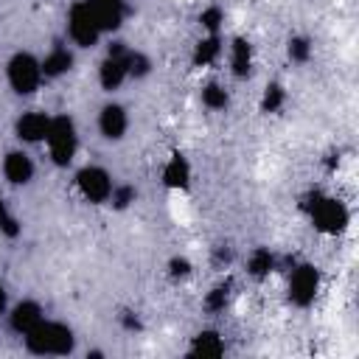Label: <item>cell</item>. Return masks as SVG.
<instances>
[{"label": "cell", "instance_id": "27", "mask_svg": "<svg viewBox=\"0 0 359 359\" xmlns=\"http://www.w3.org/2000/svg\"><path fill=\"white\" fill-rule=\"evenodd\" d=\"M165 272H168V278L177 283V280H185V278L194 275V264H191V258H185V255H171L168 264H165Z\"/></svg>", "mask_w": 359, "mask_h": 359}, {"label": "cell", "instance_id": "7", "mask_svg": "<svg viewBox=\"0 0 359 359\" xmlns=\"http://www.w3.org/2000/svg\"><path fill=\"white\" fill-rule=\"evenodd\" d=\"M65 36L70 39V45L81 48V50H90L101 42V28L98 22L93 20V14L87 11V6L81 0H76L70 8H67V17H65Z\"/></svg>", "mask_w": 359, "mask_h": 359}, {"label": "cell", "instance_id": "21", "mask_svg": "<svg viewBox=\"0 0 359 359\" xmlns=\"http://www.w3.org/2000/svg\"><path fill=\"white\" fill-rule=\"evenodd\" d=\"M230 294H233V280L224 278V280H219L216 286H210V289L205 292L202 309H205L208 314H222V311L227 309V303H230Z\"/></svg>", "mask_w": 359, "mask_h": 359}, {"label": "cell", "instance_id": "32", "mask_svg": "<svg viewBox=\"0 0 359 359\" xmlns=\"http://www.w3.org/2000/svg\"><path fill=\"white\" fill-rule=\"evenodd\" d=\"M107 353L104 351H98V348H93V351H87V359H104Z\"/></svg>", "mask_w": 359, "mask_h": 359}, {"label": "cell", "instance_id": "1", "mask_svg": "<svg viewBox=\"0 0 359 359\" xmlns=\"http://www.w3.org/2000/svg\"><path fill=\"white\" fill-rule=\"evenodd\" d=\"M297 208L309 216L311 227L323 236H342L348 227H351V208L339 199V196H331L320 188H309L300 199H297Z\"/></svg>", "mask_w": 359, "mask_h": 359}, {"label": "cell", "instance_id": "5", "mask_svg": "<svg viewBox=\"0 0 359 359\" xmlns=\"http://www.w3.org/2000/svg\"><path fill=\"white\" fill-rule=\"evenodd\" d=\"M323 272L311 261H294L289 266V280H286V300L294 309H311L317 294H320Z\"/></svg>", "mask_w": 359, "mask_h": 359}, {"label": "cell", "instance_id": "31", "mask_svg": "<svg viewBox=\"0 0 359 359\" xmlns=\"http://www.w3.org/2000/svg\"><path fill=\"white\" fill-rule=\"evenodd\" d=\"M8 311V292H6V283L0 280V317H6Z\"/></svg>", "mask_w": 359, "mask_h": 359}, {"label": "cell", "instance_id": "23", "mask_svg": "<svg viewBox=\"0 0 359 359\" xmlns=\"http://www.w3.org/2000/svg\"><path fill=\"white\" fill-rule=\"evenodd\" d=\"M151 70H154V62H151V56L146 50H137V48L126 50V73H129V79L143 81V79L151 76Z\"/></svg>", "mask_w": 359, "mask_h": 359}, {"label": "cell", "instance_id": "2", "mask_svg": "<svg viewBox=\"0 0 359 359\" xmlns=\"http://www.w3.org/2000/svg\"><path fill=\"white\" fill-rule=\"evenodd\" d=\"M22 345L31 356H70L76 351V331L62 320L42 317L22 337Z\"/></svg>", "mask_w": 359, "mask_h": 359}, {"label": "cell", "instance_id": "4", "mask_svg": "<svg viewBox=\"0 0 359 359\" xmlns=\"http://www.w3.org/2000/svg\"><path fill=\"white\" fill-rule=\"evenodd\" d=\"M42 65L39 56H34L31 50H14L6 62V84L11 87L14 95L28 98L42 87Z\"/></svg>", "mask_w": 359, "mask_h": 359}, {"label": "cell", "instance_id": "3", "mask_svg": "<svg viewBox=\"0 0 359 359\" xmlns=\"http://www.w3.org/2000/svg\"><path fill=\"white\" fill-rule=\"evenodd\" d=\"M45 146H48V157H50V163L56 168L73 165V160L79 154V126H76V118L67 115V112L53 115L48 137H45Z\"/></svg>", "mask_w": 359, "mask_h": 359}, {"label": "cell", "instance_id": "14", "mask_svg": "<svg viewBox=\"0 0 359 359\" xmlns=\"http://www.w3.org/2000/svg\"><path fill=\"white\" fill-rule=\"evenodd\" d=\"M230 76L236 81H247L252 79V70H255V50H252V42L247 36H233L230 45Z\"/></svg>", "mask_w": 359, "mask_h": 359}, {"label": "cell", "instance_id": "28", "mask_svg": "<svg viewBox=\"0 0 359 359\" xmlns=\"http://www.w3.org/2000/svg\"><path fill=\"white\" fill-rule=\"evenodd\" d=\"M233 261H236V250H233L230 244H216V247H210V264H213L216 269H227Z\"/></svg>", "mask_w": 359, "mask_h": 359}, {"label": "cell", "instance_id": "11", "mask_svg": "<svg viewBox=\"0 0 359 359\" xmlns=\"http://www.w3.org/2000/svg\"><path fill=\"white\" fill-rule=\"evenodd\" d=\"M129 132V112L123 104L118 101H107L101 109H98V135L107 140V143H118L123 140Z\"/></svg>", "mask_w": 359, "mask_h": 359}, {"label": "cell", "instance_id": "20", "mask_svg": "<svg viewBox=\"0 0 359 359\" xmlns=\"http://www.w3.org/2000/svg\"><path fill=\"white\" fill-rule=\"evenodd\" d=\"M199 101L210 112H224L230 107V90L222 81H208L199 87Z\"/></svg>", "mask_w": 359, "mask_h": 359}, {"label": "cell", "instance_id": "8", "mask_svg": "<svg viewBox=\"0 0 359 359\" xmlns=\"http://www.w3.org/2000/svg\"><path fill=\"white\" fill-rule=\"evenodd\" d=\"M132 45H126L123 39H112L107 45V56L98 62V87L104 93H115L123 87V81L129 79L126 73V50Z\"/></svg>", "mask_w": 359, "mask_h": 359}, {"label": "cell", "instance_id": "24", "mask_svg": "<svg viewBox=\"0 0 359 359\" xmlns=\"http://www.w3.org/2000/svg\"><path fill=\"white\" fill-rule=\"evenodd\" d=\"M283 104H286V87L280 81H269L261 93V104H258L261 112L264 115H278L283 109Z\"/></svg>", "mask_w": 359, "mask_h": 359}, {"label": "cell", "instance_id": "22", "mask_svg": "<svg viewBox=\"0 0 359 359\" xmlns=\"http://www.w3.org/2000/svg\"><path fill=\"white\" fill-rule=\"evenodd\" d=\"M311 53H314V42L311 36L306 34H292L286 39V56L292 65H309L311 62Z\"/></svg>", "mask_w": 359, "mask_h": 359}, {"label": "cell", "instance_id": "12", "mask_svg": "<svg viewBox=\"0 0 359 359\" xmlns=\"http://www.w3.org/2000/svg\"><path fill=\"white\" fill-rule=\"evenodd\" d=\"M0 168H3L6 182L14 185V188H25V185H31V182H34V174H36L34 157H31L25 149H11V151H6Z\"/></svg>", "mask_w": 359, "mask_h": 359}, {"label": "cell", "instance_id": "17", "mask_svg": "<svg viewBox=\"0 0 359 359\" xmlns=\"http://www.w3.org/2000/svg\"><path fill=\"white\" fill-rule=\"evenodd\" d=\"M224 53V36L222 34H205L196 45H194V53H191V65L194 67H210L222 59Z\"/></svg>", "mask_w": 359, "mask_h": 359}, {"label": "cell", "instance_id": "30", "mask_svg": "<svg viewBox=\"0 0 359 359\" xmlns=\"http://www.w3.org/2000/svg\"><path fill=\"white\" fill-rule=\"evenodd\" d=\"M11 216H14V213L8 210V202H6V196L0 194V227H3V224H6V222H8Z\"/></svg>", "mask_w": 359, "mask_h": 359}, {"label": "cell", "instance_id": "29", "mask_svg": "<svg viewBox=\"0 0 359 359\" xmlns=\"http://www.w3.org/2000/svg\"><path fill=\"white\" fill-rule=\"evenodd\" d=\"M118 325H121L126 334H140V331H143V320H140V314L132 311V309H123V311L118 314Z\"/></svg>", "mask_w": 359, "mask_h": 359}, {"label": "cell", "instance_id": "18", "mask_svg": "<svg viewBox=\"0 0 359 359\" xmlns=\"http://www.w3.org/2000/svg\"><path fill=\"white\" fill-rule=\"evenodd\" d=\"M280 269V258L269 250V247H255L250 255H247V275L255 278V280H266L272 272Z\"/></svg>", "mask_w": 359, "mask_h": 359}, {"label": "cell", "instance_id": "13", "mask_svg": "<svg viewBox=\"0 0 359 359\" xmlns=\"http://www.w3.org/2000/svg\"><path fill=\"white\" fill-rule=\"evenodd\" d=\"M42 317H45L42 303L34 300V297H22V300H17L14 306H8V311H6V325H8V331H14L17 337H25Z\"/></svg>", "mask_w": 359, "mask_h": 359}, {"label": "cell", "instance_id": "15", "mask_svg": "<svg viewBox=\"0 0 359 359\" xmlns=\"http://www.w3.org/2000/svg\"><path fill=\"white\" fill-rule=\"evenodd\" d=\"M39 65L45 79H62L76 67V53L73 48H67V42H53L50 50L39 59Z\"/></svg>", "mask_w": 359, "mask_h": 359}, {"label": "cell", "instance_id": "6", "mask_svg": "<svg viewBox=\"0 0 359 359\" xmlns=\"http://www.w3.org/2000/svg\"><path fill=\"white\" fill-rule=\"evenodd\" d=\"M73 182H76L79 196H81L87 205H107V202H109V194H112V188H115L112 174H109L104 165H95V163L81 165V168L76 171Z\"/></svg>", "mask_w": 359, "mask_h": 359}, {"label": "cell", "instance_id": "10", "mask_svg": "<svg viewBox=\"0 0 359 359\" xmlns=\"http://www.w3.org/2000/svg\"><path fill=\"white\" fill-rule=\"evenodd\" d=\"M81 3L87 6V11L98 22L101 34H118L126 14H129L126 0H81Z\"/></svg>", "mask_w": 359, "mask_h": 359}, {"label": "cell", "instance_id": "25", "mask_svg": "<svg viewBox=\"0 0 359 359\" xmlns=\"http://www.w3.org/2000/svg\"><path fill=\"white\" fill-rule=\"evenodd\" d=\"M196 22H199V28H202L205 34H222V25H224V8H222L219 3H210V6H205V8L199 11Z\"/></svg>", "mask_w": 359, "mask_h": 359}, {"label": "cell", "instance_id": "26", "mask_svg": "<svg viewBox=\"0 0 359 359\" xmlns=\"http://www.w3.org/2000/svg\"><path fill=\"white\" fill-rule=\"evenodd\" d=\"M135 199H137V188L132 182H115L107 205H112V210H129L135 205Z\"/></svg>", "mask_w": 359, "mask_h": 359}, {"label": "cell", "instance_id": "9", "mask_svg": "<svg viewBox=\"0 0 359 359\" xmlns=\"http://www.w3.org/2000/svg\"><path fill=\"white\" fill-rule=\"evenodd\" d=\"M50 112L45 109H25L14 118V137L22 143V146H36V143H45L48 137V129H50Z\"/></svg>", "mask_w": 359, "mask_h": 359}, {"label": "cell", "instance_id": "16", "mask_svg": "<svg viewBox=\"0 0 359 359\" xmlns=\"http://www.w3.org/2000/svg\"><path fill=\"white\" fill-rule=\"evenodd\" d=\"M160 182L168 188V191H188L191 185V163L182 151H174L165 165L160 168Z\"/></svg>", "mask_w": 359, "mask_h": 359}, {"label": "cell", "instance_id": "19", "mask_svg": "<svg viewBox=\"0 0 359 359\" xmlns=\"http://www.w3.org/2000/svg\"><path fill=\"white\" fill-rule=\"evenodd\" d=\"M188 353L191 356H222L224 353V337L216 328H202L191 337Z\"/></svg>", "mask_w": 359, "mask_h": 359}]
</instances>
